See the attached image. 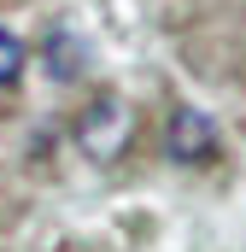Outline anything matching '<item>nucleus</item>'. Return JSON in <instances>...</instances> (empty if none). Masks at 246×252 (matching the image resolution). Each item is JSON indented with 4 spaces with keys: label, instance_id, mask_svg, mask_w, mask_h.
I'll use <instances>...</instances> for the list:
<instances>
[{
    "label": "nucleus",
    "instance_id": "7ed1b4c3",
    "mask_svg": "<svg viewBox=\"0 0 246 252\" xmlns=\"http://www.w3.org/2000/svg\"><path fill=\"white\" fill-rule=\"evenodd\" d=\"M24 59H30V47H24L12 30H0V88H12V82L24 76Z\"/></svg>",
    "mask_w": 246,
    "mask_h": 252
},
{
    "label": "nucleus",
    "instance_id": "20e7f679",
    "mask_svg": "<svg viewBox=\"0 0 246 252\" xmlns=\"http://www.w3.org/2000/svg\"><path fill=\"white\" fill-rule=\"evenodd\" d=\"M70 47H76V41H70V35H53V64H59V82H70V76H76V59H70Z\"/></svg>",
    "mask_w": 246,
    "mask_h": 252
},
{
    "label": "nucleus",
    "instance_id": "f257e3e1",
    "mask_svg": "<svg viewBox=\"0 0 246 252\" xmlns=\"http://www.w3.org/2000/svg\"><path fill=\"white\" fill-rule=\"evenodd\" d=\"M135 141V112L123 94H100L82 118H76V153L88 164H118Z\"/></svg>",
    "mask_w": 246,
    "mask_h": 252
},
{
    "label": "nucleus",
    "instance_id": "f03ea898",
    "mask_svg": "<svg viewBox=\"0 0 246 252\" xmlns=\"http://www.w3.org/2000/svg\"><path fill=\"white\" fill-rule=\"evenodd\" d=\"M164 153H170V164H211L223 153V135H217V124L205 112L176 106L170 124H164Z\"/></svg>",
    "mask_w": 246,
    "mask_h": 252
}]
</instances>
